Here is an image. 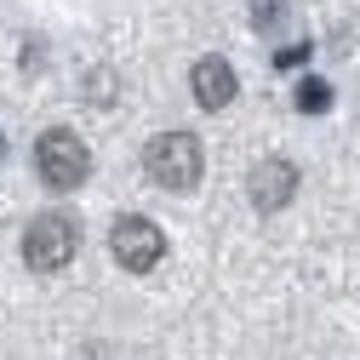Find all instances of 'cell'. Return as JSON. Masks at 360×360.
<instances>
[{"label":"cell","mask_w":360,"mask_h":360,"mask_svg":"<svg viewBox=\"0 0 360 360\" xmlns=\"http://www.w3.org/2000/svg\"><path fill=\"white\" fill-rule=\"evenodd\" d=\"M80 252V229H75V217L63 212H40L29 223V235H23V257L34 275H58V269H69Z\"/></svg>","instance_id":"cell-2"},{"label":"cell","mask_w":360,"mask_h":360,"mask_svg":"<svg viewBox=\"0 0 360 360\" xmlns=\"http://www.w3.org/2000/svg\"><path fill=\"white\" fill-rule=\"evenodd\" d=\"M246 195L257 212H281L292 195H297V166L292 160H263L252 177H246Z\"/></svg>","instance_id":"cell-5"},{"label":"cell","mask_w":360,"mask_h":360,"mask_svg":"<svg viewBox=\"0 0 360 360\" xmlns=\"http://www.w3.org/2000/svg\"><path fill=\"white\" fill-rule=\"evenodd\" d=\"M34 166H40V177H46L52 189H80L86 172H92V149L80 143V131L52 126V131H40V143H34Z\"/></svg>","instance_id":"cell-3"},{"label":"cell","mask_w":360,"mask_h":360,"mask_svg":"<svg viewBox=\"0 0 360 360\" xmlns=\"http://www.w3.org/2000/svg\"><path fill=\"white\" fill-rule=\"evenodd\" d=\"M0 160H6V131H0Z\"/></svg>","instance_id":"cell-9"},{"label":"cell","mask_w":360,"mask_h":360,"mask_svg":"<svg viewBox=\"0 0 360 360\" xmlns=\"http://www.w3.org/2000/svg\"><path fill=\"white\" fill-rule=\"evenodd\" d=\"M109 246H115L120 269H131V275H149V269L166 257V235L155 229L149 217H120L115 235H109Z\"/></svg>","instance_id":"cell-4"},{"label":"cell","mask_w":360,"mask_h":360,"mask_svg":"<svg viewBox=\"0 0 360 360\" xmlns=\"http://www.w3.org/2000/svg\"><path fill=\"white\" fill-rule=\"evenodd\" d=\"M189 86H195V103L200 109H229L235 103V69H229V58H200L189 69Z\"/></svg>","instance_id":"cell-6"},{"label":"cell","mask_w":360,"mask_h":360,"mask_svg":"<svg viewBox=\"0 0 360 360\" xmlns=\"http://www.w3.org/2000/svg\"><path fill=\"white\" fill-rule=\"evenodd\" d=\"M326 103H332V86H326V80H314V75H309V80L297 86V109H303V115H321Z\"/></svg>","instance_id":"cell-7"},{"label":"cell","mask_w":360,"mask_h":360,"mask_svg":"<svg viewBox=\"0 0 360 360\" xmlns=\"http://www.w3.org/2000/svg\"><path fill=\"white\" fill-rule=\"evenodd\" d=\"M143 172L155 177L160 189L184 195V189L200 184V172H206V149H200L195 131H160V138H149V149H143Z\"/></svg>","instance_id":"cell-1"},{"label":"cell","mask_w":360,"mask_h":360,"mask_svg":"<svg viewBox=\"0 0 360 360\" xmlns=\"http://www.w3.org/2000/svg\"><path fill=\"white\" fill-rule=\"evenodd\" d=\"M303 58H309V46H286V52H275V63H281V69H297Z\"/></svg>","instance_id":"cell-8"}]
</instances>
